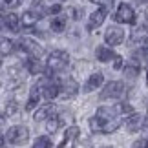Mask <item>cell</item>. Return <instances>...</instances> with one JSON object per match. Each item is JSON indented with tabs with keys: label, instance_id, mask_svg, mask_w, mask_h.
<instances>
[{
	"label": "cell",
	"instance_id": "cell-1",
	"mask_svg": "<svg viewBox=\"0 0 148 148\" xmlns=\"http://www.w3.org/2000/svg\"><path fill=\"white\" fill-rule=\"evenodd\" d=\"M121 126V121L115 117V119H99V117H92L90 119V128L92 132H97V134H112Z\"/></svg>",
	"mask_w": 148,
	"mask_h": 148
},
{
	"label": "cell",
	"instance_id": "cell-2",
	"mask_svg": "<svg viewBox=\"0 0 148 148\" xmlns=\"http://www.w3.org/2000/svg\"><path fill=\"white\" fill-rule=\"evenodd\" d=\"M68 62H70V55H68V51L64 49H55V51H51V53L48 55V62H46V66H48V70L49 71H62L64 68L68 66Z\"/></svg>",
	"mask_w": 148,
	"mask_h": 148
},
{
	"label": "cell",
	"instance_id": "cell-3",
	"mask_svg": "<svg viewBox=\"0 0 148 148\" xmlns=\"http://www.w3.org/2000/svg\"><path fill=\"white\" fill-rule=\"evenodd\" d=\"M29 139V130L22 124H16V126H11L8 132H5V141L9 145H15V146H22L27 143Z\"/></svg>",
	"mask_w": 148,
	"mask_h": 148
},
{
	"label": "cell",
	"instance_id": "cell-4",
	"mask_svg": "<svg viewBox=\"0 0 148 148\" xmlns=\"http://www.w3.org/2000/svg\"><path fill=\"white\" fill-rule=\"evenodd\" d=\"M123 93H124V84L121 81H112V82H108L106 86L102 88L101 99L102 101H106V99H117V97H121Z\"/></svg>",
	"mask_w": 148,
	"mask_h": 148
},
{
	"label": "cell",
	"instance_id": "cell-5",
	"mask_svg": "<svg viewBox=\"0 0 148 148\" xmlns=\"http://www.w3.org/2000/svg\"><path fill=\"white\" fill-rule=\"evenodd\" d=\"M115 20L121 22V24H134V22H135V13H134V9L130 8L128 4H121V5L117 8Z\"/></svg>",
	"mask_w": 148,
	"mask_h": 148
},
{
	"label": "cell",
	"instance_id": "cell-6",
	"mask_svg": "<svg viewBox=\"0 0 148 148\" xmlns=\"http://www.w3.org/2000/svg\"><path fill=\"white\" fill-rule=\"evenodd\" d=\"M104 40H106L108 46H119V44L124 40V31L117 26L108 27L106 33H104Z\"/></svg>",
	"mask_w": 148,
	"mask_h": 148
},
{
	"label": "cell",
	"instance_id": "cell-7",
	"mask_svg": "<svg viewBox=\"0 0 148 148\" xmlns=\"http://www.w3.org/2000/svg\"><path fill=\"white\" fill-rule=\"evenodd\" d=\"M59 90H60V93L64 95L66 99H73L79 93V84L73 81V79L68 77V79H64V81L59 84Z\"/></svg>",
	"mask_w": 148,
	"mask_h": 148
},
{
	"label": "cell",
	"instance_id": "cell-8",
	"mask_svg": "<svg viewBox=\"0 0 148 148\" xmlns=\"http://www.w3.org/2000/svg\"><path fill=\"white\" fill-rule=\"evenodd\" d=\"M104 82V75H102L101 71H97V73H92L90 75V79L86 81V84H84V88H82V92L84 93H90V92H95L101 84Z\"/></svg>",
	"mask_w": 148,
	"mask_h": 148
},
{
	"label": "cell",
	"instance_id": "cell-9",
	"mask_svg": "<svg viewBox=\"0 0 148 148\" xmlns=\"http://www.w3.org/2000/svg\"><path fill=\"white\" fill-rule=\"evenodd\" d=\"M108 13V9L106 8H101L97 11H93L92 15H90V20H88V29L90 31H93V29H97V27L104 22V16Z\"/></svg>",
	"mask_w": 148,
	"mask_h": 148
},
{
	"label": "cell",
	"instance_id": "cell-10",
	"mask_svg": "<svg viewBox=\"0 0 148 148\" xmlns=\"http://www.w3.org/2000/svg\"><path fill=\"white\" fill-rule=\"evenodd\" d=\"M143 124H145V119L139 115V113H132V115H128L126 119V128H128V132H139L141 128H143Z\"/></svg>",
	"mask_w": 148,
	"mask_h": 148
},
{
	"label": "cell",
	"instance_id": "cell-11",
	"mask_svg": "<svg viewBox=\"0 0 148 148\" xmlns=\"http://www.w3.org/2000/svg\"><path fill=\"white\" fill-rule=\"evenodd\" d=\"M53 115H55V106H53V104H44V106H40V108L35 112L33 119H35L37 123H40V121H46V119L53 117Z\"/></svg>",
	"mask_w": 148,
	"mask_h": 148
},
{
	"label": "cell",
	"instance_id": "cell-12",
	"mask_svg": "<svg viewBox=\"0 0 148 148\" xmlns=\"http://www.w3.org/2000/svg\"><path fill=\"white\" fill-rule=\"evenodd\" d=\"M20 48L24 49V51H27V53L35 55L37 59H38V55L42 53V48L38 46L35 40H31V38H22V40H20Z\"/></svg>",
	"mask_w": 148,
	"mask_h": 148
},
{
	"label": "cell",
	"instance_id": "cell-13",
	"mask_svg": "<svg viewBox=\"0 0 148 148\" xmlns=\"http://www.w3.org/2000/svg\"><path fill=\"white\" fill-rule=\"evenodd\" d=\"M59 93H60L59 82H48L44 88H40V95H44V99H48V101H53Z\"/></svg>",
	"mask_w": 148,
	"mask_h": 148
},
{
	"label": "cell",
	"instance_id": "cell-14",
	"mask_svg": "<svg viewBox=\"0 0 148 148\" xmlns=\"http://www.w3.org/2000/svg\"><path fill=\"white\" fill-rule=\"evenodd\" d=\"M38 101H40V86H38V84H35V86L31 88L29 101H27V104H26V112H31V110H35V108H37V104H38Z\"/></svg>",
	"mask_w": 148,
	"mask_h": 148
},
{
	"label": "cell",
	"instance_id": "cell-15",
	"mask_svg": "<svg viewBox=\"0 0 148 148\" xmlns=\"http://www.w3.org/2000/svg\"><path fill=\"white\" fill-rule=\"evenodd\" d=\"M26 66H27V71H29L31 75H38V73L44 71V64L40 62V59H37V57H31Z\"/></svg>",
	"mask_w": 148,
	"mask_h": 148
},
{
	"label": "cell",
	"instance_id": "cell-16",
	"mask_svg": "<svg viewBox=\"0 0 148 148\" xmlns=\"http://www.w3.org/2000/svg\"><path fill=\"white\" fill-rule=\"evenodd\" d=\"M95 57H97V60H101V62H108V60L113 59V51L110 48H106V46H97Z\"/></svg>",
	"mask_w": 148,
	"mask_h": 148
},
{
	"label": "cell",
	"instance_id": "cell-17",
	"mask_svg": "<svg viewBox=\"0 0 148 148\" xmlns=\"http://www.w3.org/2000/svg\"><path fill=\"white\" fill-rule=\"evenodd\" d=\"M38 18H40V15H38L35 9H29V11H26V13L22 15L20 24H24V26H33Z\"/></svg>",
	"mask_w": 148,
	"mask_h": 148
},
{
	"label": "cell",
	"instance_id": "cell-18",
	"mask_svg": "<svg viewBox=\"0 0 148 148\" xmlns=\"http://www.w3.org/2000/svg\"><path fill=\"white\" fill-rule=\"evenodd\" d=\"M4 24L8 26L9 29L16 31V29L20 27V18H18L15 13H8V15H4Z\"/></svg>",
	"mask_w": 148,
	"mask_h": 148
},
{
	"label": "cell",
	"instance_id": "cell-19",
	"mask_svg": "<svg viewBox=\"0 0 148 148\" xmlns=\"http://www.w3.org/2000/svg\"><path fill=\"white\" fill-rule=\"evenodd\" d=\"M113 110H115L117 115L128 117V115H132V113H134V106L130 104V102H119L117 106H113Z\"/></svg>",
	"mask_w": 148,
	"mask_h": 148
},
{
	"label": "cell",
	"instance_id": "cell-20",
	"mask_svg": "<svg viewBox=\"0 0 148 148\" xmlns=\"http://www.w3.org/2000/svg\"><path fill=\"white\" fill-rule=\"evenodd\" d=\"M15 49V44L13 40H9V38H0V55H11Z\"/></svg>",
	"mask_w": 148,
	"mask_h": 148
},
{
	"label": "cell",
	"instance_id": "cell-21",
	"mask_svg": "<svg viewBox=\"0 0 148 148\" xmlns=\"http://www.w3.org/2000/svg\"><path fill=\"white\" fill-rule=\"evenodd\" d=\"M139 71H141V68L137 64H126V68H124V77L126 79H135L139 75Z\"/></svg>",
	"mask_w": 148,
	"mask_h": 148
},
{
	"label": "cell",
	"instance_id": "cell-22",
	"mask_svg": "<svg viewBox=\"0 0 148 148\" xmlns=\"http://www.w3.org/2000/svg\"><path fill=\"white\" fill-rule=\"evenodd\" d=\"M46 121H48V123H46V130H48L49 134H55L57 130H59V126H60V119L53 115V117L46 119Z\"/></svg>",
	"mask_w": 148,
	"mask_h": 148
},
{
	"label": "cell",
	"instance_id": "cell-23",
	"mask_svg": "<svg viewBox=\"0 0 148 148\" xmlns=\"http://www.w3.org/2000/svg\"><path fill=\"white\" fill-rule=\"evenodd\" d=\"M51 29H53L55 33H60L66 29V20L62 18V16H57V18L51 20Z\"/></svg>",
	"mask_w": 148,
	"mask_h": 148
},
{
	"label": "cell",
	"instance_id": "cell-24",
	"mask_svg": "<svg viewBox=\"0 0 148 148\" xmlns=\"http://www.w3.org/2000/svg\"><path fill=\"white\" fill-rule=\"evenodd\" d=\"M33 148H51V139L46 137V135H40V137H37V141L33 143Z\"/></svg>",
	"mask_w": 148,
	"mask_h": 148
},
{
	"label": "cell",
	"instance_id": "cell-25",
	"mask_svg": "<svg viewBox=\"0 0 148 148\" xmlns=\"http://www.w3.org/2000/svg\"><path fill=\"white\" fill-rule=\"evenodd\" d=\"M16 110H18V104H16L15 101H9L8 104H5V117H11V115H15Z\"/></svg>",
	"mask_w": 148,
	"mask_h": 148
},
{
	"label": "cell",
	"instance_id": "cell-26",
	"mask_svg": "<svg viewBox=\"0 0 148 148\" xmlns=\"http://www.w3.org/2000/svg\"><path fill=\"white\" fill-rule=\"evenodd\" d=\"M123 64H124L123 57L121 55H113V70H123Z\"/></svg>",
	"mask_w": 148,
	"mask_h": 148
},
{
	"label": "cell",
	"instance_id": "cell-27",
	"mask_svg": "<svg viewBox=\"0 0 148 148\" xmlns=\"http://www.w3.org/2000/svg\"><path fill=\"white\" fill-rule=\"evenodd\" d=\"M60 11H62V5H59V4H53V5L48 8V13H51V15H57V13H60Z\"/></svg>",
	"mask_w": 148,
	"mask_h": 148
},
{
	"label": "cell",
	"instance_id": "cell-28",
	"mask_svg": "<svg viewBox=\"0 0 148 148\" xmlns=\"http://www.w3.org/2000/svg\"><path fill=\"white\" fill-rule=\"evenodd\" d=\"M22 0H4V8H16L20 5Z\"/></svg>",
	"mask_w": 148,
	"mask_h": 148
},
{
	"label": "cell",
	"instance_id": "cell-29",
	"mask_svg": "<svg viewBox=\"0 0 148 148\" xmlns=\"http://www.w3.org/2000/svg\"><path fill=\"white\" fill-rule=\"evenodd\" d=\"M90 2H93V4H99V5H102V8H106V5H110L113 0H90Z\"/></svg>",
	"mask_w": 148,
	"mask_h": 148
},
{
	"label": "cell",
	"instance_id": "cell-30",
	"mask_svg": "<svg viewBox=\"0 0 148 148\" xmlns=\"http://www.w3.org/2000/svg\"><path fill=\"white\" fill-rule=\"evenodd\" d=\"M145 145H146V141L145 139H137L135 143L132 145V148H145Z\"/></svg>",
	"mask_w": 148,
	"mask_h": 148
},
{
	"label": "cell",
	"instance_id": "cell-31",
	"mask_svg": "<svg viewBox=\"0 0 148 148\" xmlns=\"http://www.w3.org/2000/svg\"><path fill=\"white\" fill-rule=\"evenodd\" d=\"M71 13H73V16H75V18H81V16H82V9H77V8H75Z\"/></svg>",
	"mask_w": 148,
	"mask_h": 148
},
{
	"label": "cell",
	"instance_id": "cell-32",
	"mask_svg": "<svg viewBox=\"0 0 148 148\" xmlns=\"http://www.w3.org/2000/svg\"><path fill=\"white\" fill-rule=\"evenodd\" d=\"M137 2H143V4H148V0H137Z\"/></svg>",
	"mask_w": 148,
	"mask_h": 148
},
{
	"label": "cell",
	"instance_id": "cell-33",
	"mask_svg": "<svg viewBox=\"0 0 148 148\" xmlns=\"http://www.w3.org/2000/svg\"><path fill=\"white\" fill-rule=\"evenodd\" d=\"M146 84H148V71H146Z\"/></svg>",
	"mask_w": 148,
	"mask_h": 148
},
{
	"label": "cell",
	"instance_id": "cell-34",
	"mask_svg": "<svg viewBox=\"0 0 148 148\" xmlns=\"http://www.w3.org/2000/svg\"><path fill=\"white\" fill-rule=\"evenodd\" d=\"M2 143H4V139H2V137H0V145H2Z\"/></svg>",
	"mask_w": 148,
	"mask_h": 148
},
{
	"label": "cell",
	"instance_id": "cell-35",
	"mask_svg": "<svg viewBox=\"0 0 148 148\" xmlns=\"http://www.w3.org/2000/svg\"><path fill=\"white\" fill-rule=\"evenodd\" d=\"M145 148H148V141H146V145H145Z\"/></svg>",
	"mask_w": 148,
	"mask_h": 148
},
{
	"label": "cell",
	"instance_id": "cell-36",
	"mask_svg": "<svg viewBox=\"0 0 148 148\" xmlns=\"http://www.w3.org/2000/svg\"><path fill=\"white\" fill-rule=\"evenodd\" d=\"M0 64H2V62H0Z\"/></svg>",
	"mask_w": 148,
	"mask_h": 148
}]
</instances>
